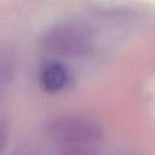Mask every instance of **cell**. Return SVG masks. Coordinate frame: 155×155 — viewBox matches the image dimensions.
<instances>
[{
	"instance_id": "cell-1",
	"label": "cell",
	"mask_w": 155,
	"mask_h": 155,
	"mask_svg": "<svg viewBox=\"0 0 155 155\" xmlns=\"http://www.w3.org/2000/svg\"><path fill=\"white\" fill-rule=\"evenodd\" d=\"M93 28L84 22L68 21L52 27L42 38L44 50L61 58H84L94 50Z\"/></svg>"
},
{
	"instance_id": "cell-2",
	"label": "cell",
	"mask_w": 155,
	"mask_h": 155,
	"mask_svg": "<svg viewBox=\"0 0 155 155\" xmlns=\"http://www.w3.org/2000/svg\"><path fill=\"white\" fill-rule=\"evenodd\" d=\"M46 134L54 145L68 151H79L97 145L103 138V130L90 117L69 115L51 121Z\"/></svg>"
},
{
	"instance_id": "cell-3",
	"label": "cell",
	"mask_w": 155,
	"mask_h": 155,
	"mask_svg": "<svg viewBox=\"0 0 155 155\" xmlns=\"http://www.w3.org/2000/svg\"><path fill=\"white\" fill-rule=\"evenodd\" d=\"M70 80L68 69L59 62H47L40 69L39 82L44 91L56 93L64 90Z\"/></svg>"
}]
</instances>
